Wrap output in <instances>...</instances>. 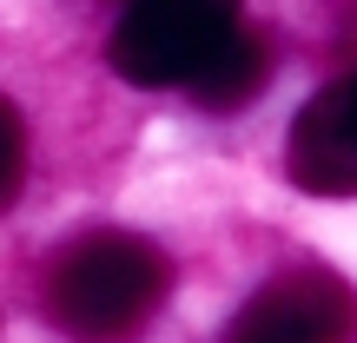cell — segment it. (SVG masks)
Returning <instances> with one entry per match:
<instances>
[{
    "mask_svg": "<svg viewBox=\"0 0 357 343\" xmlns=\"http://www.w3.org/2000/svg\"><path fill=\"white\" fill-rule=\"evenodd\" d=\"M172 264L139 231H79L47 271V317L73 343H132L159 317Z\"/></svg>",
    "mask_w": 357,
    "mask_h": 343,
    "instance_id": "cell-1",
    "label": "cell"
},
{
    "mask_svg": "<svg viewBox=\"0 0 357 343\" xmlns=\"http://www.w3.org/2000/svg\"><path fill=\"white\" fill-rule=\"evenodd\" d=\"M245 26V0H126L106 60L126 86H192Z\"/></svg>",
    "mask_w": 357,
    "mask_h": 343,
    "instance_id": "cell-2",
    "label": "cell"
},
{
    "mask_svg": "<svg viewBox=\"0 0 357 343\" xmlns=\"http://www.w3.org/2000/svg\"><path fill=\"white\" fill-rule=\"evenodd\" d=\"M357 337V291L324 264L278 271L245 297L225 343H351Z\"/></svg>",
    "mask_w": 357,
    "mask_h": 343,
    "instance_id": "cell-3",
    "label": "cell"
},
{
    "mask_svg": "<svg viewBox=\"0 0 357 343\" xmlns=\"http://www.w3.org/2000/svg\"><path fill=\"white\" fill-rule=\"evenodd\" d=\"M284 172L311 198H357V73H337L298 106L284 132Z\"/></svg>",
    "mask_w": 357,
    "mask_h": 343,
    "instance_id": "cell-4",
    "label": "cell"
},
{
    "mask_svg": "<svg viewBox=\"0 0 357 343\" xmlns=\"http://www.w3.org/2000/svg\"><path fill=\"white\" fill-rule=\"evenodd\" d=\"M265 79H271V40L252 33V26H238V33L218 47V60L205 66L185 93H192L199 106H212V113H238V106L252 99Z\"/></svg>",
    "mask_w": 357,
    "mask_h": 343,
    "instance_id": "cell-5",
    "label": "cell"
},
{
    "mask_svg": "<svg viewBox=\"0 0 357 343\" xmlns=\"http://www.w3.org/2000/svg\"><path fill=\"white\" fill-rule=\"evenodd\" d=\"M20 185H26V126H20V113L0 99V212L20 198Z\"/></svg>",
    "mask_w": 357,
    "mask_h": 343,
    "instance_id": "cell-6",
    "label": "cell"
}]
</instances>
